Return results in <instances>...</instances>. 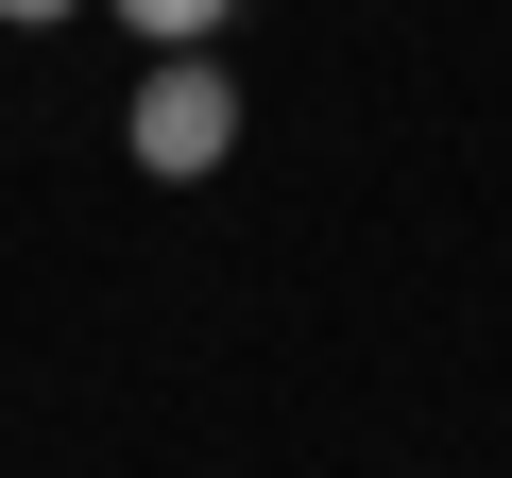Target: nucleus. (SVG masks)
Wrapping results in <instances>:
<instances>
[{"instance_id": "nucleus-1", "label": "nucleus", "mask_w": 512, "mask_h": 478, "mask_svg": "<svg viewBox=\"0 0 512 478\" xmlns=\"http://www.w3.org/2000/svg\"><path fill=\"white\" fill-rule=\"evenodd\" d=\"M120 137H137L154 188H205V171L239 154V86H222V52H154L137 103H120Z\"/></svg>"}, {"instance_id": "nucleus-2", "label": "nucleus", "mask_w": 512, "mask_h": 478, "mask_svg": "<svg viewBox=\"0 0 512 478\" xmlns=\"http://www.w3.org/2000/svg\"><path fill=\"white\" fill-rule=\"evenodd\" d=\"M103 18H120V35H154V52H222L239 0H103Z\"/></svg>"}, {"instance_id": "nucleus-3", "label": "nucleus", "mask_w": 512, "mask_h": 478, "mask_svg": "<svg viewBox=\"0 0 512 478\" xmlns=\"http://www.w3.org/2000/svg\"><path fill=\"white\" fill-rule=\"evenodd\" d=\"M0 18H18V35H52V18H69V0H0Z\"/></svg>"}]
</instances>
